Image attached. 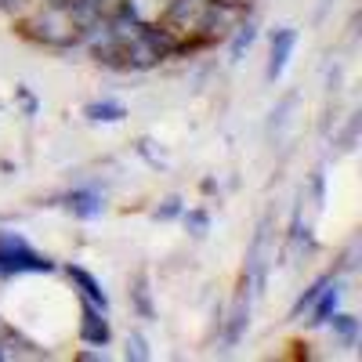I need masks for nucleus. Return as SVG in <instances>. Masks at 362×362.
Returning <instances> with one entry per match:
<instances>
[{
	"instance_id": "nucleus-1",
	"label": "nucleus",
	"mask_w": 362,
	"mask_h": 362,
	"mask_svg": "<svg viewBox=\"0 0 362 362\" xmlns=\"http://www.w3.org/2000/svg\"><path fill=\"white\" fill-rule=\"evenodd\" d=\"M15 33L33 44L40 51H51V54H73L80 51V25L69 18V11L62 4H44V0H37L33 8H29L22 18L11 22Z\"/></svg>"
},
{
	"instance_id": "nucleus-2",
	"label": "nucleus",
	"mask_w": 362,
	"mask_h": 362,
	"mask_svg": "<svg viewBox=\"0 0 362 362\" xmlns=\"http://www.w3.org/2000/svg\"><path fill=\"white\" fill-rule=\"evenodd\" d=\"M58 264L62 261L40 250L25 232L0 225V283H15L29 276H58Z\"/></svg>"
},
{
	"instance_id": "nucleus-3",
	"label": "nucleus",
	"mask_w": 362,
	"mask_h": 362,
	"mask_svg": "<svg viewBox=\"0 0 362 362\" xmlns=\"http://www.w3.org/2000/svg\"><path fill=\"white\" fill-rule=\"evenodd\" d=\"M276 254H279V235H276V221L272 214H264L254 228V239L247 247V257H243V283L254 290V297L264 293L268 286V276L276 268Z\"/></svg>"
},
{
	"instance_id": "nucleus-4",
	"label": "nucleus",
	"mask_w": 362,
	"mask_h": 362,
	"mask_svg": "<svg viewBox=\"0 0 362 362\" xmlns=\"http://www.w3.org/2000/svg\"><path fill=\"white\" fill-rule=\"evenodd\" d=\"M47 206L66 210L73 221H98L109 210V196H105L102 185H95V181H80V185H69L58 196H51Z\"/></svg>"
},
{
	"instance_id": "nucleus-5",
	"label": "nucleus",
	"mask_w": 362,
	"mask_h": 362,
	"mask_svg": "<svg viewBox=\"0 0 362 362\" xmlns=\"http://www.w3.org/2000/svg\"><path fill=\"white\" fill-rule=\"evenodd\" d=\"M116 341V329H112V312H102L95 305H80L76 300V344L83 351H98L109 355Z\"/></svg>"
},
{
	"instance_id": "nucleus-6",
	"label": "nucleus",
	"mask_w": 362,
	"mask_h": 362,
	"mask_svg": "<svg viewBox=\"0 0 362 362\" xmlns=\"http://www.w3.org/2000/svg\"><path fill=\"white\" fill-rule=\"evenodd\" d=\"M254 290L239 279V290H235V297H232V305H228V315L221 319V348L225 351H232V348H239L247 341V334H250V319H254Z\"/></svg>"
},
{
	"instance_id": "nucleus-7",
	"label": "nucleus",
	"mask_w": 362,
	"mask_h": 362,
	"mask_svg": "<svg viewBox=\"0 0 362 362\" xmlns=\"http://www.w3.org/2000/svg\"><path fill=\"white\" fill-rule=\"evenodd\" d=\"M58 272L66 276V283H69V290H73V297L80 300V305H95V308H102V312H112V297H109L105 283H102L87 264H80V261H62V264H58Z\"/></svg>"
},
{
	"instance_id": "nucleus-8",
	"label": "nucleus",
	"mask_w": 362,
	"mask_h": 362,
	"mask_svg": "<svg viewBox=\"0 0 362 362\" xmlns=\"http://www.w3.org/2000/svg\"><path fill=\"white\" fill-rule=\"evenodd\" d=\"M297 44H300V29H293V25H276V29L268 33L264 83H272V87H276V83L286 76V69H290V58H293Z\"/></svg>"
},
{
	"instance_id": "nucleus-9",
	"label": "nucleus",
	"mask_w": 362,
	"mask_h": 362,
	"mask_svg": "<svg viewBox=\"0 0 362 362\" xmlns=\"http://www.w3.org/2000/svg\"><path fill=\"white\" fill-rule=\"evenodd\" d=\"M344 308V276H334L315 297H312V305L300 312L297 322H305V329H312V334H319V329L334 319L337 312Z\"/></svg>"
},
{
	"instance_id": "nucleus-10",
	"label": "nucleus",
	"mask_w": 362,
	"mask_h": 362,
	"mask_svg": "<svg viewBox=\"0 0 362 362\" xmlns=\"http://www.w3.org/2000/svg\"><path fill=\"white\" fill-rule=\"evenodd\" d=\"M127 305H131V315L141 319V322H156L160 319V305H156V290H153V276L145 268L131 272L127 279Z\"/></svg>"
},
{
	"instance_id": "nucleus-11",
	"label": "nucleus",
	"mask_w": 362,
	"mask_h": 362,
	"mask_svg": "<svg viewBox=\"0 0 362 362\" xmlns=\"http://www.w3.org/2000/svg\"><path fill=\"white\" fill-rule=\"evenodd\" d=\"M257 37H261V22H257V15L250 11V15H243L235 25H232V33L221 40L225 44V54H228V62L232 66H239L243 58L250 54V47L257 44Z\"/></svg>"
},
{
	"instance_id": "nucleus-12",
	"label": "nucleus",
	"mask_w": 362,
	"mask_h": 362,
	"mask_svg": "<svg viewBox=\"0 0 362 362\" xmlns=\"http://www.w3.org/2000/svg\"><path fill=\"white\" fill-rule=\"evenodd\" d=\"M80 116L87 119L90 127H119V124L131 116V109H127V102H119V98H112V95H102V98H90V102L80 109Z\"/></svg>"
},
{
	"instance_id": "nucleus-13",
	"label": "nucleus",
	"mask_w": 362,
	"mask_h": 362,
	"mask_svg": "<svg viewBox=\"0 0 362 362\" xmlns=\"http://www.w3.org/2000/svg\"><path fill=\"white\" fill-rule=\"evenodd\" d=\"M322 329L329 334V344H334V348H344V351H355L358 341H362V322H358V315H351V312H344V308H341L334 319H329Z\"/></svg>"
},
{
	"instance_id": "nucleus-14",
	"label": "nucleus",
	"mask_w": 362,
	"mask_h": 362,
	"mask_svg": "<svg viewBox=\"0 0 362 362\" xmlns=\"http://www.w3.org/2000/svg\"><path fill=\"white\" fill-rule=\"evenodd\" d=\"M177 221L185 225V232H189L192 239H206L210 228H214V214H210V206H203V203H196V206L185 203V210H181Z\"/></svg>"
},
{
	"instance_id": "nucleus-15",
	"label": "nucleus",
	"mask_w": 362,
	"mask_h": 362,
	"mask_svg": "<svg viewBox=\"0 0 362 362\" xmlns=\"http://www.w3.org/2000/svg\"><path fill=\"white\" fill-rule=\"evenodd\" d=\"M334 276H337V272H334V268H326L322 276H315V279H312L305 290H300V293L293 297V305H290V322H297V319H300V312H305V308L312 305V297H315V293H319V290H322L329 279H334Z\"/></svg>"
},
{
	"instance_id": "nucleus-16",
	"label": "nucleus",
	"mask_w": 362,
	"mask_h": 362,
	"mask_svg": "<svg viewBox=\"0 0 362 362\" xmlns=\"http://www.w3.org/2000/svg\"><path fill=\"white\" fill-rule=\"evenodd\" d=\"M181 210H185V196L170 192V196L156 199V206L148 210V218H153V221H160V225H170V221H177V218H181Z\"/></svg>"
},
{
	"instance_id": "nucleus-17",
	"label": "nucleus",
	"mask_w": 362,
	"mask_h": 362,
	"mask_svg": "<svg viewBox=\"0 0 362 362\" xmlns=\"http://www.w3.org/2000/svg\"><path fill=\"white\" fill-rule=\"evenodd\" d=\"M124 355L131 358V362H148L153 358V344H148V337H145V329H131V334L124 337Z\"/></svg>"
},
{
	"instance_id": "nucleus-18",
	"label": "nucleus",
	"mask_w": 362,
	"mask_h": 362,
	"mask_svg": "<svg viewBox=\"0 0 362 362\" xmlns=\"http://www.w3.org/2000/svg\"><path fill=\"white\" fill-rule=\"evenodd\" d=\"M15 109H18L25 119H37V116H40V98L33 95V87H25V83L15 87Z\"/></svg>"
},
{
	"instance_id": "nucleus-19",
	"label": "nucleus",
	"mask_w": 362,
	"mask_h": 362,
	"mask_svg": "<svg viewBox=\"0 0 362 362\" xmlns=\"http://www.w3.org/2000/svg\"><path fill=\"white\" fill-rule=\"evenodd\" d=\"M355 138H358V112H351L348 124H344L341 131H334V145H341V153H351Z\"/></svg>"
},
{
	"instance_id": "nucleus-20",
	"label": "nucleus",
	"mask_w": 362,
	"mask_h": 362,
	"mask_svg": "<svg viewBox=\"0 0 362 362\" xmlns=\"http://www.w3.org/2000/svg\"><path fill=\"white\" fill-rule=\"evenodd\" d=\"M37 4V0H0V15H4V18H22L29 8H33Z\"/></svg>"
},
{
	"instance_id": "nucleus-21",
	"label": "nucleus",
	"mask_w": 362,
	"mask_h": 362,
	"mask_svg": "<svg viewBox=\"0 0 362 362\" xmlns=\"http://www.w3.org/2000/svg\"><path fill=\"white\" fill-rule=\"evenodd\" d=\"M322 189H326V170L319 167L312 174V196H315V206H322Z\"/></svg>"
},
{
	"instance_id": "nucleus-22",
	"label": "nucleus",
	"mask_w": 362,
	"mask_h": 362,
	"mask_svg": "<svg viewBox=\"0 0 362 362\" xmlns=\"http://www.w3.org/2000/svg\"><path fill=\"white\" fill-rule=\"evenodd\" d=\"M0 362H11V351H8V344H4V337H0Z\"/></svg>"
},
{
	"instance_id": "nucleus-23",
	"label": "nucleus",
	"mask_w": 362,
	"mask_h": 362,
	"mask_svg": "<svg viewBox=\"0 0 362 362\" xmlns=\"http://www.w3.org/2000/svg\"><path fill=\"white\" fill-rule=\"evenodd\" d=\"M44 4H58V0H44Z\"/></svg>"
},
{
	"instance_id": "nucleus-24",
	"label": "nucleus",
	"mask_w": 362,
	"mask_h": 362,
	"mask_svg": "<svg viewBox=\"0 0 362 362\" xmlns=\"http://www.w3.org/2000/svg\"><path fill=\"white\" fill-rule=\"evenodd\" d=\"M0 326H4V315H0Z\"/></svg>"
}]
</instances>
